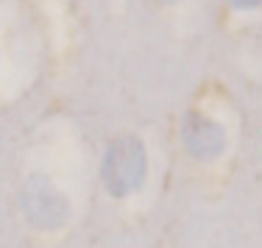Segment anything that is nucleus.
<instances>
[{"label":"nucleus","instance_id":"obj_4","mask_svg":"<svg viewBox=\"0 0 262 248\" xmlns=\"http://www.w3.org/2000/svg\"><path fill=\"white\" fill-rule=\"evenodd\" d=\"M234 11H259L262 9V0H229Z\"/></svg>","mask_w":262,"mask_h":248},{"label":"nucleus","instance_id":"obj_3","mask_svg":"<svg viewBox=\"0 0 262 248\" xmlns=\"http://www.w3.org/2000/svg\"><path fill=\"white\" fill-rule=\"evenodd\" d=\"M179 134H182L184 151L198 162H215L226 153L229 137L223 123H217L215 117L204 115L198 109H190L182 117V131Z\"/></svg>","mask_w":262,"mask_h":248},{"label":"nucleus","instance_id":"obj_2","mask_svg":"<svg viewBox=\"0 0 262 248\" xmlns=\"http://www.w3.org/2000/svg\"><path fill=\"white\" fill-rule=\"evenodd\" d=\"M20 207L26 220L39 232H53V229L64 226L67 220V198L59 193V187L42 173H34L28 176V182L23 184L20 193Z\"/></svg>","mask_w":262,"mask_h":248},{"label":"nucleus","instance_id":"obj_5","mask_svg":"<svg viewBox=\"0 0 262 248\" xmlns=\"http://www.w3.org/2000/svg\"><path fill=\"white\" fill-rule=\"evenodd\" d=\"M159 3H165V6H176V3H182V0H159Z\"/></svg>","mask_w":262,"mask_h":248},{"label":"nucleus","instance_id":"obj_1","mask_svg":"<svg viewBox=\"0 0 262 248\" xmlns=\"http://www.w3.org/2000/svg\"><path fill=\"white\" fill-rule=\"evenodd\" d=\"M103 184L112 198H128L145 184L148 176V151L140 137H117L109 142L101 165Z\"/></svg>","mask_w":262,"mask_h":248}]
</instances>
